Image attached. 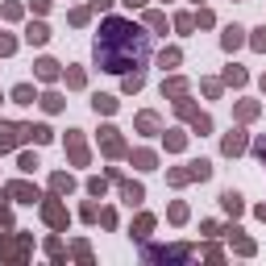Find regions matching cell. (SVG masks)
I'll use <instances>...</instances> for the list:
<instances>
[{"instance_id": "1", "label": "cell", "mask_w": 266, "mask_h": 266, "mask_svg": "<svg viewBox=\"0 0 266 266\" xmlns=\"http://www.w3.org/2000/svg\"><path fill=\"white\" fill-rule=\"evenodd\" d=\"M96 62L100 71H113V75L142 71L150 62V33L125 17H108L96 33Z\"/></svg>"}, {"instance_id": "2", "label": "cell", "mask_w": 266, "mask_h": 266, "mask_svg": "<svg viewBox=\"0 0 266 266\" xmlns=\"http://www.w3.org/2000/svg\"><path fill=\"white\" fill-rule=\"evenodd\" d=\"M21 138H29V125H0V150H13Z\"/></svg>"}, {"instance_id": "3", "label": "cell", "mask_w": 266, "mask_h": 266, "mask_svg": "<svg viewBox=\"0 0 266 266\" xmlns=\"http://www.w3.org/2000/svg\"><path fill=\"white\" fill-rule=\"evenodd\" d=\"M146 258H150V262H166V258L183 262V258H191V250H187V246H175V250H146Z\"/></svg>"}, {"instance_id": "4", "label": "cell", "mask_w": 266, "mask_h": 266, "mask_svg": "<svg viewBox=\"0 0 266 266\" xmlns=\"http://www.w3.org/2000/svg\"><path fill=\"white\" fill-rule=\"evenodd\" d=\"M241 150H246V133H241V129H233L229 138H225V154H241Z\"/></svg>"}, {"instance_id": "5", "label": "cell", "mask_w": 266, "mask_h": 266, "mask_svg": "<svg viewBox=\"0 0 266 266\" xmlns=\"http://www.w3.org/2000/svg\"><path fill=\"white\" fill-rule=\"evenodd\" d=\"M100 133H104L100 142H104V150H108V154H121V150H125V146H121V138H117V129H100Z\"/></svg>"}, {"instance_id": "6", "label": "cell", "mask_w": 266, "mask_h": 266, "mask_svg": "<svg viewBox=\"0 0 266 266\" xmlns=\"http://www.w3.org/2000/svg\"><path fill=\"white\" fill-rule=\"evenodd\" d=\"M9 191H13V195H17V199H25V204H33V199H38V191H33V187H29V183H13V187H9Z\"/></svg>"}, {"instance_id": "7", "label": "cell", "mask_w": 266, "mask_h": 266, "mask_svg": "<svg viewBox=\"0 0 266 266\" xmlns=\"http://www.w3.org/2000/svg\"><path fill=\"white\" fill-rule=\"evenodd\" d=\"M220 42H225V50H233V46H241V29H237V25H229Z\"/></svg>"}, {"instance_id": "8", "label": "cell", "mask_w": 266, "mask_h": 266, "mask_svg": "<svg viewBox=\"0 0 266 266\" xmlns=\"http://www.w3.org/2000/svg\"><path fill=\"white\" fill-rule=\"evenodd\" d=\"M38 75H42V79H54V75H58V62H54V58H42V62H38Z\"/></svg>"}, {"instance_id": "9", "label": "cell", "mask_w": 266, "mask_h": 266, "mask_svg": "<svg viewBox=\"0 0 266 266\" xmlns=\"http://www.w3.org/2000/svg\"><path fill=\"white\" fill-rule=\"evenodd\" d=\"M13 100H17V104H33V87H29V83L13 87Z\"/></svg>"}, {"instance_id": "10", "label": "cell", "mask_w": 266, "mask_h": 266, "mask_svg": "<svg viewBox=\"0 0 266 266\" xmlns=\"http://www.w3.org/2000/svg\"><path fill=\"white\" fill-rule=\"evenodd\" d=\"M25 38H29V42H38V46H42V42L50 38V29H46V25H29V33H25Z\"/></svg>"}, {"instance_id": "11", "label": "cell", "mask_w": 266, "mask_h": 266, "mask_svg": "<svg viewBox=\"0 0 266 266\" xmlns=\"http://www.w3.org/2000/svg\"><path fill=\"white\" fill-rule=\"evenodd\" d=\"M220 204H225L229 212H241V195H237V191H225V195H220Z\"/></svg>"}, {"instance_id": "12", "label": "cell", "mask_w": 266, "mask_h": 266, "mask_svg": "<svg viewBox=\"0 0 266 266\" xmlns=\"http://www.w3.org/2000/svg\"><path fill=\"white\" fill-rule=\"evenodd\" d=\"M46 220H50V225H66V212H62L58 204H46Z\"/></svg>"}, {"instance_id": "13", "label": "cell", "mask_w": 266, "mask_h": 266, "mask_svg": "<svg viewBox=\"0 0 266 266\" xmlns=\"http://www.w3.org/2000/svg\"><path fill=\"white\" fill-rule=\"evenodd\" d=\"M29 138H33V142H50V138H54V133H50L46 125H29Z\"/></svg>"}, {"instance_id": "14", "label": "cell", "mask_w": 266, "mask_h": 266, "mask_svg": "<svg viewBox=\"0 0 266 266\" xmlns=\"http://www.w3.org/2000/svg\"><path fill=\"white\" fill-rule=\"evenodd\" d=\"M121 191H125V199H129V204H142V187H138V183H125Z\"/></svg>"}, {"instance_id": "15", "label": "cell", "mask_w": 266, "mask_h": 266, "mask_svg": "<svg viewBox=\"0 0 266 266\" xmlns=\"http://www.w3.org/2000/svg\"><path fill=\"white\" fill-rule=\"evenodd\" d=\"M113 108H117L113 96H96V113H113Z\"/></svg>"}, {"instance_id": "16", "label": "cell", "mask_w": 266, "mask_h": 266, "mask_svg": "<svg viewBox=\"0 0 266 266\" xmlns=\"http://www.w3.org/2000/svg\"><path fill=\"white\" fill-rule=\"evenodd\" d=\"M42 104H46L50 113H58V108H62V96H58V92H50V96H42Z\"/></svg>"}, {"instance_id": "17", "label": "cell", "mask_w": 266, "mask_h": 266, "mask_svg": "<svg viewBox=\"0 0 266 266\" xmlns=\"http://www.w3.org/2000/svg\"><path fill=\"white\" fill-rule=\"evenodd\" d=\"M138 125L150 133V129H158V117H154V113H142V117H138Z\"/></svg>"}, {"instance_id": "18", "label": "cell", "mask_w": 266, "mask_h": 266, "mask_svg": "<svg viewBox=\"0 0 266 266\" xmlns=\"http://www.w3.org/2000/svg\"><path fill=\"white\" fill-rule=\"evenodd\" d=\"M183 87H187L183 79H171V83H162V92H171V96H183Z\"/></svg>"}, {"instance_id": "19", "label": "cell", "mask_w": 266, "mask_h": 266, "mask_svg": "<svg viewBox=\"0 0 266 266\" xmlns=\"http://www.w3.org/2000/svg\"><path fill=\"white\" fill-rule=\"evenodd\" d=\"M146 21H150V29H166V17H162V13H150Z\"/></svg>"}, {"instance_id": "20", "label": "cell", "mask_w": 266, "mask_h": 266, "mask_svg": "<svg viewBox=\"0 0 266 266\" xmlns=\"http://www.w3.org/2000/svg\"><path fill=\"white\" fill-rule=\"evenodd\" d=\"M254 50H266V29H258V33H254Z\"/></svg>"}, {"instance_id": "21", "label": "cell", "mask_w": 266, "mask_h": 266, "mask_svg": "<svg viewBox=\"0 0 266 266\" xmlns=\"http://www.w3.org/2000/svg\"><path fill=\"white\" fill-rule=\"evenodd\" d=\"M13 46H17L13 38H0V54H13Z\"/></svg>"}, {"instance_id": "22", "label": "cell", "mask_w": 266, "mask_h": 266, "mask_svg": "<svg viewBox=\"0 0 266 266\" xmlns=\"http://www.w3.org/2000/svg\"><path fill=\"white\" fill-rule=\"evenodd\" d=\"M254 150H258V158L266 162V138H258V146H254Z\"/></svg>"}, {"instance_id": "23", "label": "cell", "mask_w": 266, "mask_h": 266, "mask_svg": "<svg viewBox=\"0 0 266 266\" xmlns=\"http://www.w3.org/2000/svg\"><path fill=\"white\" fill-rule=\"evenodd\" d=\"M113 5V0H92V9H108Z\"/></svg>"}, {"instance_id": "24", "label": "cell", "mask_w": 266, "mask_h": 266, "mask_svg": "<svg viewBox=\"0 0 266 266\" xmlns=\"http://www.w3.org/2000/svg\"><path fill=\"white\" fill-rule=\"evenodd\" d=\"M125 5H129V9H142V5H146V0H125Z\"/></svg>"}, {"instance_id": "25", "label": "cell", "mask_w": 266, "mask_h": 266, "mask_svg": "<svg viewBox=\"0 0 266 266\" xmlns=\"http://www.w3.org/2000/svg\"><path fill=\"white\" fill-rule=\"evenodd\" d=\"M262 92H266V79H262Z\"/></svg>"}]
</instances>
